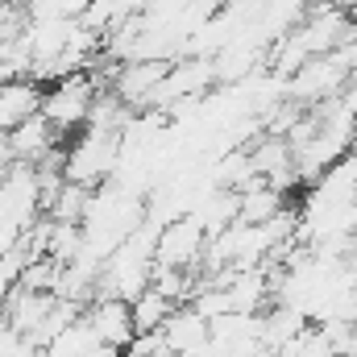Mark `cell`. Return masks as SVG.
Returning <instances> with one entry per match:
<instances>
[{"label": "cell", "mask_w": 357, "mask_h": 357, "mask_svg": "<svg viewBox=\"0 0 357 357\" xmlns=\"http://www.w3.org/2000/svg\"><path fill=\"white\" fill-rule=\"evenodd\" d=\"M208 250V233L195 216H178V220H167L154 237V266L167 270H195L199 258Z\"/></svg>", "instance_id": "obj_1"}, {"label": "cell", "mask_w": 357, "mask_h": 357, "mask_svg": "<svg viewBox=\"0 0 357 357\" xmlns=\"http://www.w3.org/2000/svg\"><path fill=\"white\" fill-rule=\"evenodd\" d=\"M88 328L96 333V341L104 345V349H112V354H125L129 345H133V316H129V303H121V299H96L88 307Z\"/></svg>", "instance_id": "obj_2"}, {"label": "cell", "mask_w": 357, "mask_h": 357, "mask_svg": "<svg viewBox=\"0 0 357 357\" xmlns=\"http://www.w3.org/2000/svg\"><path fill=\"white\" fill-rule=\"evenodd\" d=\"M158 337H162V349H167V354H191V349H199V345L212 341L208 320H204L191 303H178L175 312L167 316V324L158 328Z\"/></svg>", "instance_id": "obj_3"}, {"label": "cell", "mask_w": 357, "mask_h": 357, "mask_svg": "<svg viewBox=\"0 0 357 357\" xmlns=\"http://www.w3.org/2000/svg\"><path fill=\"white\" fill-rule=\"evenodd\" d=\"M175 312V303L167 299V295H158L154 287H146L133 303H129V316H133V333L142 337V333H158L162 324H167V316Z\"/></svg>", "instance_id": "obj_4"}]
</instances>
